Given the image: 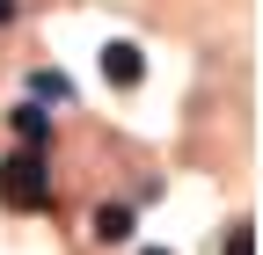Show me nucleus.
<instances>
[{"label": "nucleus", "instance_id": "f03ea898", "mask_svg": "<svg viewBox=\"0 0 263 255\" xmlns=\"http://www.w3.org/2000/svg\"><path fill=\"white\" fill-rule=\"evenodd\" d=\"M88 233L103 241V248H117V241H132V204H95V219H88Z\"/></svg>", "mask_w": 263, "mask_h": 255}, {"label": "nucleus", "instance_id": "7ed1b4c3", "mask_svg": "<svg viewBox=\"0 0 263 255\" xmlns=\"http://www.w3.org/2000/svg\"><path fill=\"white\" fill-rule=\"evenodd\" d=\"M8 117H15V139H22L29 153H44V146H51V117H44L37 102H22V110H8Z\"/></svg>", "mask_w": 263, "mask_h": 255}, {"label": "nucleus", "instance_id": "423d86ee", "mask_svg": "<svg viewBox=\"0 0 263 255\" xmlns=\"http://www.w3.org/2000/svg\"><path fill=\"white\" fill-rule=\"evenodd\" d=\"M8 15H15V0H0V22H8Z\"/></svg>", "mask_w": 263, "mask_h": 255}, {"label": "nucleus", "instance_id": "0eeeda50", "mask_svg": "<svg viewBox=\"0 0 263 255\" xmlns=\"http://www.w3.org/2000/svg\"><path fill=\"white\" fill-rule=\"evenodd\" d=\"M146 255H168V248H146Z\"/></svg>", "mask_w": 263, "mask_h": 255}, {"label": "nucleus", "instance_id": "39448f33", "mask_svg": "<svg viewBox=\"0 0 263 255\" xmlns=\"http://www.w3.org/2000/svg\"><path fill=\"white\" fill-rule=\"evenodd\" d=\"M227 255H256V241H249V226H234V233H227Z\"/></svg>", "mask_w": 263, "mask_h": 255}, {"label": "nucleus", "instance_id": "20e7f679", "mask_svg": "<svg viewBox=\"0 0 263 255\" xmlns=\"http://www.w3.org/2000/svg\"><path fill=\"white\" fill-rule=\"evenodd\" d=\"M103 73H110L117 88H132V80H139V51H132V44H110V51H103Z\"/></svg>", "mask_w": 263, "mask_h": 255}, {"label": "nucleus", "instance_id": "f257e3e1", "mask_svg": "<svg viewBox=\"0 0 263 255\" xmlns=\"http://www.w3.org/2000/svg\"><path fill=\"white\" fill-rule=\"evenodd\" d=\"M0 204L8 211H44L51 204V168H44V153H8L0 161Z\"/></svg>", "mask_w": 263, "mask_h": 255}]
</instances>
